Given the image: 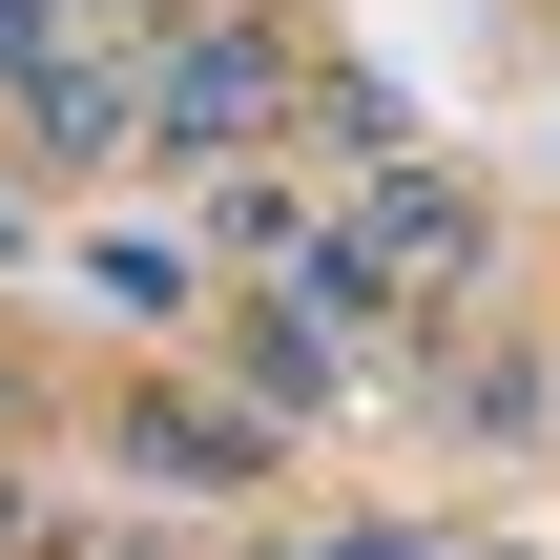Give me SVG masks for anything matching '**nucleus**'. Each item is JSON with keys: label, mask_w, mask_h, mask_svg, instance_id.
Returning <instances> with one entry per match:
<instances>
[{"label": "nucleus", "mask_w": 560, "mask_h": 560, "mask_svg": "<svg viewBox=\"0 0 560 560\" xmlns=\"http://www.w3.org/2000/svg\"><path fill=\"white\" fill-rule=\"evenodd\" d=\"M145 125H166V145H249V125H270V42H249V21L166 42V62H145Z\"/></svg>", "instance_id": "nucleus-1"}, {"label": "nucleus", "mask_w": 560, "mask_h": 560, "mask_svg": "<svg viewBox=\"0 0 560 560\" xmlns=\"http://www.w3.org/2000/svg\"><path fill=\"white\" fill-rule=\"evenodd\" d=\"M353 249H374V270H457V249H478V208L416 166V187H374V229H353Z\"/></svg>", "instance_id": "nucleus-2"}, {"label": "nucleus", "mask_w": 560, "mask_h": 560, "mask_svg": "<svg viewBox=\"0 0 560 560\" xmlns=\"http://www.w3.org/2000/svg\"><path fill=\"white\" fill-rule=\"evenodd\" d=\"M21 62H42V0H0V83H21Z\"/></svg>", "instance_id": "nucleus-3"}, {"label": "nucleus", "mask_w": 560, "mask_h": 560, "mask_svg": "<svg viewBox=\"0 0 560 560\" xmlns=\"http://www.w3.org/2000/svg\"><path fill=\"white\" fill-rule=\"evenodd\" d=\"M353 560H416V540H395V520H374V540H353Z\"/></svg>", "instance_id": "nucleus-4"}]
</instances>
